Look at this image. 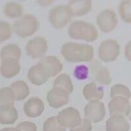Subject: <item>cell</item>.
Returning <instances> with one entry per match:
<instances>
[{"label": "cell", "mask_w": 131, "mask_h": 131, "mask_svg": "<svg viewBox=\"0 0 131 131\" xmlns=\"http://www.w3.org/2000/svg\"><path fill=\"white\" fill-rule=\"evenodd\" d=\"M48 49V42L43 37L32 38L28 41L25 46L27 54L33 59L43 57Z\"/></svg>", "instance_id": "obj_9"}, {"label": "cell", "mask_w": 131, "mask_h": 131, "mask_svg": "<svg viewBox=\"0 0 131 131\" xmlns=\"http://www.w3.org/2000/svg\"><path fill=\"white\" fill-rule=\"evenodd\" d=\"M106 114L105 106L100 101H90L84 109V115L90 122L96 123L103 119Z\"/></svg>", "instance_id": "obj_8"}, {"label": "cell", "mask_w": 131, "mask_h": 131, "mask_svg": "<svg viewBox=\"0 0 131 131\" xmlns=\"http://www.w3.org/2000/svg\"><path fill=\"white\" fill-rule=\"evenodd\" d=\"M89 75V68L86 66L80 65L74 70V76L77 79L82 81L86 79Z\"/></svg>", "instance_id": "obj_30"}, {"label": "cell", "mask_w": 131, "mask_h": 131, "mask_svg": "<svg viewBox=\"0 0 131 131\" xmlns=\"http://www.w3.org/2000/svg\"><path fill=\"white\" fill-rule=\"evenodd\" d=\"M118 24L116 13L112 9H106L101 12L97 17V24L99 29L104 33L113 31Z\"/></svg>", "instance_id": "obj_7"}, {"label": "cell", "mask_w": 131, "mask_h": 131, "mask_svg": "<svg viewBox=\"0 0 131 131\" xmlns=\"http://www.w3.org/2000/svg\"><path fill=\"white\" fill-rule=\"evenodd\" d=\"M18 111L13 105L0 107V123L2 125H13L18 119Z\"/></svg>", "instance_id": "obj_20"}, {"label": "cell", "mask_w": 131, "mask_h": 131, "mask_svg": "<svg viewBox=\"0 0 131 131\" xmlns=\"http://www.w3.org/2000/svg\"><path fill=\"white\" fill-rule=\"evenodd\" d=\"M45 105L43 101L37 97H32L25 102L24 111L27 117L35 118L42 114Z\"/></svg>", "instance_id": "obj_13"}, {"label": "cell", "mask_w": 131, "mask_h": 131, "mask_svg": "<svg viewBox=\"0 0 131 131\" xmlns=\"http://www.w3.org/2000/svg\"><path fill=\"white\" fill-rule=\"evenodd\" d=\"M61 54L70 62H86L93 59L94 51L90 45L67 42L62 46Z\"/></svg>", "instance_id": "obj_1"}, {"label": "cell", "mask_w": 131, "mask_h": 131, "mask_svg": "<svg viewBox=\"0 0 131 131\" xmlns=\"http://www.w3.org/2000/svg\"><path fill=\"white\" fill-rule=\"evenodd\" d=\"M53 87L61 88L70 95L73 92V84L71 78L68 74L62 73L58 76L54 80Z\"/></svg>", "instance_id": "obj_23"}, {"label": "cell", "mask_w": 131, "mask_h": 131, "mask_svg": "<svg viewBox=\"0 0 131 131\" xmlns=\"http://www.w3.org/2000/svg\"><path fill=\"white\" fill-rule=\"evenodd\" d=\"M125 56L128 60H130V42L125 46Z\"/></svg>", "instance_id": "obj_33"}, {"label": "cell", "mask_w": 131, "mask_h": 131, "mask_svg": "<svg viewBox=\"0 0 131 131\" xmlns=\"http://www.w3.org/2000/svg\"><path fill=\"white\" fill-rule=\"evenodd\" d=\"M16 128L20 131H37L36 125L30 121L20 122L17 125Z\"/></svg>", "instance_id": "obj_31"}, {"label": "cell", "mask_w": 131, "mask_h": 131, "mask_svg": "<svg viewBox=\"0 0 131 131\" xmlns=\"http://www.w3.org/2000/svg\"><path fill=\"white\" fill-rule=\"evenodd\" d=\"M71 10L68 5H58L53 7L49 13V21L56 29H60L68 24L72 18Z\"/></svg>", "instance_id": "obj_4"}, {"label": "cell", "mask_w": 131, "mask_h": 131, "mask_svg": "<svg viewBox=\"0 0 131 131\" xmlns=\"http://www.w3.org/2000/svg\"><path fill=\"white\" fill-rule=\"evenodd\" d=\"M15 96L10 87H4L0 89V107L13 105Z\"/></svg>", "instance_id": "obj_25"}, {"label": "cell", "mask_w": 131, "mask_h": 131, "mask_svg": "<svg viewBox=\"0 0 131 131\" xmlns=\"http://www.w3.org/2000/svg\"><path fill=\"white\" fill-rule=\"evenodd\" d=\"M82 93L88 101H100L104 96V90L103 87L98 86L95 82H90L84 87Z\"/></svg>", "instance_id": "obj_19"}, {"label": "cell", "mask_w": 131, "mask_h": 131, "mask_svg": "<svg viewBox=\"0 0 131 131\" xmlns=\"http://www.w3.org/2000/svg\"><path fill=\"white\" fill-rule=\"evenodd\" d=\"M68 7L71 10L72 16H82L91 11L92 2L89 0L71 1L68 3Z\"/></svg>", "instance_id": "obj_18"}, {"label": "cell", "mask_w": 131, "mask_h": 131, "mask_svg": "<svg viewBox=\"0 0 131 131\" xmlns=\"http://www.w3.org/2000/svg\"><path fill=\"white\" fill-rule=\"evenodd\" d=\"M92 123L86 118L82 119L81 124L75 128H71L70 131H92Z\"/></svg>", "instance_id": "obj_32"}, {"label": "cell", "mask_w": 131, "mask_h": 131, "mask_svg": "<svg viewBox=\"0 0 131 131\" xmlns=\"http://www.w3.org/2000/svg\"><path fill=\"white\" fill-rule=\"evenodd\" d=\"M0 131H20L17 129L16 127H8V128H4L2 129Z\"/></svg>", "instance_id": "obj_34"}, {"label": "cell", "mask_w": 131, "mask_h": 131, "mask_svg": "<svg viewBox=\"0 0 131 131\" xmlns=\"http://www.w3.org/2000/svg\"><path fill=\"white\" fill-rule=\"evenodd\" d=\"M3 12L5 15L8 18H19L22 16V5L17 2H7L4 6Z\"/></svg>", "instance_id": "obj_24"}, {"label": "cell", "mask_w": 131, "mask_h": 131, "mask_svg": "<svg viewBox=\"0 0 131 131\" xmlns=\"http://www.w3.org/2000/svg\"><path fill=\"white\" fill-rule=\"evenodd\" d=\"M43 131H66V128L58 123L57 117H49L46 120L43 125Z\"/></svg>", "instance_id": "obj_28"}, {"label": "cell", "mask_w": 131, "mask_h": 131, "mask_svg": "<svg viewBox=\"0 0 131 131\" xmlns=\"http://www.w3.org/2000/svg\"><path fill=\"white\" fill-rule=\"evenodd\" d=\"M129 129V123L123 116H110L106 121V131H128Z\"/></svg>", "instance_id": "obj_17"}, {"label": "cell", "mask_w": 131, "mask_h": 131, "mask_svg": "<svg viewBox=\"0 0 131 131\" xmlns=\"http://www.w3.org/2000/svg\"><path fill=\"white\" fill-rule=\"evenodd\" d=\"M39 63L44 67L49 77L57 75L63 68V65L60 60L54 56L45 57L41 59Z\"/></svg>", "instance_id": "obj_15"}, {"label": "cell", "mask_w": 131, "mask_h": 131, "mask_svg": "<svg viewBox=\"0 0 131 131\" xmlns=\"http://www.w3.org/2000/svg\"><path fill=\"white\" fill-rule=\"evenodd\" d=\"M68 34L70 38L86 42H93L98 38V32L95 27L91 23L75 21L68 27Z\"/></svg>", "instance_id": "obj_2"}, {"label": "cell", "mask_w": 131, "mask_h": 131, "mask_svg": "<svg viewBox=\"0 0 131 131\" xmlns=\"http://www.w3.org/2000/svg\"><path fill=\"white\" fill-rule=\"evenodd\" d=\"M12 35L11 26L7 21H0V43L10 38Z\"/></svg>", "instance_id": "obj_29"}, {"label": "cell", "mask_w": 131, "mask_h": 131, "mask_svg": "<svg viewBox=\"0 0 131 131\" xmlns=\"http://www.w3.org/2000/svg\"><path fill=\"white\" fill-rule=\"evenodd\" d=\"M119 13L121 19L127 23L131 22V2L123 1L119 5Z\"/></svg>", "instance_id": "obj_27"}, {"label": "cell", "mask_w": 131, "mask_h": 131, "mask_svg": "<svg viewBox=\"0 0 131 131\" xmlns=\"http://www.w3.org/2000/svg\"><path fill=\"white\" fill-rule=\"evenodd\" d=\"M21 55V50L16 44H8L4 46L0 52L2 61L5 60H19Z\"/></svg>", "instance_id": "obj_21"}, {"label": "cell", "mask_w": 131, "mask_h": 131, "mask_svg": "<svg viewBox=\"0 0 131 131\" xmlns=\"http://www.w3.org/2000/svg\"><path fill=\"white\" fill-rule=\"evenodd\" d=\"M69 95L67 92L61 88L53 87L47 94V101L51 107L59 108L67 105L69 101Z\"/></svg>", "instance_id": "obj_12"}, {"label": "cell", "mask_w": 131, "mask_h": 131, "mask_svg": "<svg viewBox=\"0 0 131 131\" xmlns=\"http://www.w3.org/2000/svg\"><path fill=\"white\" fill-rule=\"evenodd\" d=\"M10 88L13 89L15 96V100L21 101L29 95L30 90L27 84L24 81H16L11 84Z\"/></svg>", "instance_id": "obj_22"}, {"label": "cell", "mask_w": 131, "mask_h": 131, "mask_svg": "<svg viewBox=\"0 0 131 131\" xmlns=\"http://www.w3.org/2000/svg\"><path fill=\"white\" fill-rule=\"evenodd\" d=\"M39 28L38 19L32 14L21 16L14 24V30L20 38H27L33 35Z\"/></svg>", "instance_id": "obj_3"}, {"label": "cell", "mask_w": 131, "mask_h": 131, "mask_svg": "<svg viewBox=\"0 0 131 131\" xmlns=\"http://www.w3.org/2000/svg\"><path fill=\"white\" fill-rule=\"evenodd\" d=\"M90 75L92 79L100 84L109 85L112 82V78L109 70L101 62L95 60L90 64Z\"/></svg>", "instance_id": "obj_11"}, {"label": "cell", "mask_w": 131, "mask_h": 131, "mask_svg": "<svg viewBox=\"0 0 131 131\" xmlns=\"http://www.w3.org/2000/svg\"><path fill=\"white\" fill-rule=\"evenodd\" d=\"M56 117L59 124L65 128H75L79 125L82 121L79 112L73 107L64 109Z\"/></svg>", "instance_id": "obj_6"}, {"label": "cell", "mask_w": 131, "mask_h": 131, "mask_svg": "<svg viewBox=\"0 0 131 131\" xmlns=\"http://www.w3.org/2000/svg\"><path fill=\"white\" fill-rule=\"evenodd\" d=\"M120 54V46L113 39H108L102 42L98 49V56L105 62L115 61Z\"/></svg>", "instance_id": "obj_5"}, {"label": "cell", "mask_w": 131, "mask_h": 131, "mask_svg": "<svg viewBox=\"0 0 131 131\" xmlns=\"http://www.w3.org/2000/svg\"><path fill=\"white\" fill-rule=\"evenodd\" d=\"M21 70L19 60H5L2 61L0 73L6 79H11L18 75Z\"/></svg>", "instance_id": "obj_16"}, {"label": "cell", "mask_w": 131, "mask_h": 131, "mask_svg": "<svg viewBox=\"0 0 131 131\" xmlns=\"http://www.w3.org/2000/svg\"><path fill=\"white\" fill-rule=\"evenodd\" d=\"M110 97L113 98L117 96H121L129 99L130 98V92L128 87L123 84H117L110 88Z\"/></svg>", "instance_id": "obj_26"}, {"label": "cell", "mask_w": 131, "mask_h": 131, "mask_svg": "<svg viewBox=\"0 0 131 131\" xmlns=\"http://www.w3.org/2000/svg\"><path fill=\"white\" fill-rule=\"evenodd\" d=\"M109 113L110 116H128L130 113V104L129 99L121 96L112 98L108 103Z\"/></svg>", "instance_id": "obj_10"}, {"label": "cell", "mask_w": 131, "mask_h": 131, "mask_svg": "<svg viewBox=\"0 0 131 131\" xmlns=\"http://www.w3.org/2000/svg\"><path fill=\"white\" fill-rule=\"evenodd\" d=\"M28 78L34 85L41 86L46 83L50 77L44 67L38 63L29 69L28 71Z\"/></svg>", "instance_id": "obj_14"}]
</instances>
